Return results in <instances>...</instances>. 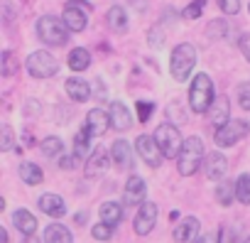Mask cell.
<instances>
[{
    "label": "cell",
    "instance_id": "1",
    "mask_svg": "<svg viewBox=\"0 0 250 243\" xmlns=\"http://www.w3.org/2000/svg\"><path fill=\"white\" fill-rule=\"evenodd\" d=\"M204 157H206V153H204L201 138H196V135L187 138L184 145H182V150H179V155H177V170H179V175L182 177L194 175L204 165Z\"/></svg>",
    "mask_w": 250,
    "mask_h": 243
},
{
    "label": "cell",
    "instance_id": "2",
    "mask_svg": "<svg viewBox=\"0 0 250 243\" xmlns=\"http://www.w3.org/2000/svg\"><path fill=\"white\" fill-rule=\"evenodd\" d=\"M196 59H199V54H196V47H194V44H189V42L177 44L174 52H172V59H169V71H172V76H174L177 81H187V79L191 76L194 66H196Z\"/></svg>",
    "mask_w": 250,
    "mask_h": 243
},
{
    "label": "cell",
    "instance_id": "3",
    "mask_svg": "<svg viewBox=\"0 0 250 243\" xmlns=\"http://www.w3.org/2000/svg\"><path fill=\"white\" fill-rule=\"evenodd\" d=\"M211 103H213V84L208 74H196L189 86V106L196 113H208Z\"/></svg>",
    "mask_w": 250,
    "mask_h": 243
},
{
    "label": "cell",
    "instance_id": "4",
    "mask_svg": "<svg viewBox=\"0 0 250 243\" xmlns=\"http://www.w3.org/2000/svg\"><path fill=\"white\" fill-rule=\"evenodd\" d=\"M37 35L44 44H54V47H62L69 42V27L64 25V20L52 18V15H44L37 20Z\"/></svg>",
    "mask_w": 250,
    "mask_h": 243
},
{
    "label": "cell",
    "instance_id": "5",
    "mask_svg": "<svg viewBox=\"0 0 250 243\" xmlns=\"http://www.w3.org/2000/svg\"><path fill=\"white\" fill-rule=\"evenodd\" d=\"M25 66H27L30 76H35V79H49V76H54L59 71V62L54 59V54H49L44 49L32 52L27 57V64Z\"/></svg>",
    "mask_w": 250,
    "mask_h": 243
},
{
    "label": "cell",
    "instance_id": "6",
    "mask_svg": "<svg viewBox=\"0 0 250 243\" xmlns=\"http://www.w3.org/2000/svg\"><path fill=\"white\" fill-rule=\"evenodd\" d=\"M155 140L160 143L165 157H174V160H177V155H179V150H182V145H184V140H182L177 126H172V123L160 126V128L155 131Z\"/></svg>",
    "mask_w": 250,
    "mask_h": 243
},
{
    "label": "cell",
    "instance_id": "7",
    "mask_svg": "<svg viewBox=\"0 0 250 243\" xmlns=\"http://www.w3.org/2000/svg\"><path fill=\"white\" fill-rule=\"evenodd\" d=\"M250 133V126L245 123V120H228L226 126H221V128H216V145H221V148H230V145H235L240 138H245Z\"/></svg>",
    "mask_w": 250,
    "mask_h": 243
},
{
    "label": "cell",
    "instance_id": "8",
    "mask_svg": "<svg viewBox=\"0 0 250 243\" xmlns=\"http://www.w3.org/2000/svg\"><path fill=\"white\" fill-rule=\"evenodd\" d=\"M135 148H138V155L145 160V165H150V167H160L162 165L165 153H162L160 143L155 140V135H140Z\"/></svg>",
    "mask_w": 250,
    "mask_h": 243
},
{
    "label": "cell",
    "instance_id": "9",
    "mask_svg": "<svg viewBox=\"0 0 250 243\" xmlns=\"http://www.w3.org/2000/svg\"><path fill=\"white\" fill-rule=\"evenodd\" d=\"M155 223H157V204L155 201H143V206H140V211H138V216L133 221L135 233L138 236H147L155 228Z\"/></svg>",
    "mask_w": 250,
    "mask_h": 243
},
{
    "label": "cell",
    "instance_id": "10",
    "mask_svg": "<svg viewBox=\"0 0 250 243\" xmlns=\"http://www.w3.org/2000/svg\"><path fill=\"white\" fill-rule=\"evenodd\" d=\"M108 165H110V155H108V150L105 148H96L93 153H91V157H86V167H83V175L88 177V179H96L98 175H103L105 170H108Z\"/></svg>",
    "mask_w": 250,
    "mask_h": 243
},
{
    "label": "cell",
    "instance_id": "11",
    "mask_svg": "<svg viewBox=\"0 0 250 243\" xmlns=\"http://www.w3.org/2000/svg\"><path fill=\"white\" fill-rule=\"evenodd\" d=\"M199 231H201L199 219H196V216H184V219L177 223L172 238H174L177 243H194V241L199 238Z\"/></svg>",
    "mask_w": 250,
    "mask_h": 243
},
{
    "label": "cell",
    "instance_id": "12",
    "mask_svg": "<svg viewBox=\"0 0 250 243\" xmlns=\"http://www.w3.org/2000/svg\"><path fill=\"white\" fill-rule=\"evenodd\" d=\"M226 170H228V160L221 155V153H208L206 157H204V172H206V177L208 179H213V182H221L223 177H226Z\"/></svg>",
    "mask_w": 250,
    "mask_h": 243
},
{
    "label": "cell",
    "instance_id": "13",
    "mask_svg": "<svg viewBox=\"0 0 250 243\" xmlns=\"http://www.w3.org/2000/svg\"><path fill=\"white\" fill-rule=\"evenodd\" d=\"M108 126H110V115L108 113H103L101 108L88 110V115H86V131L91 133V138H101L108 131Z\"/></svg>",
    "mask_w": 250,
    "mask_h": 243
},
{
    "label": "cell",
    "instance_id": "14",
    "mask_svg": "<svg viewBox=\"0 0 250 243\" xmlns=\"http://www.w3.org/2000/svg\"><path fill=\"white\" fill-rule=\"evenodd\" d=\"M108 115H110V126H113L115 131H128V128L133 126L130 110L125 108V103H120V101H113V103H110Z\"/></svg>",
    "mask_w": 250,
    "mask_h": 243
},
{
    "label": "cell",
    "instance_id": "15",
    "mask_svg": "<svg viewBox=\"0 0 250 243\" xmlns=\"http://www.w3.org/2000/svg\"><path fill=\"white\" fill-rule=\"evenodd\" d=\"M208 118H211V123H213L216 128L226 126L228 120H230V103H228L226 96L213 98V103H211V108H208Z\"/></svg>",
    "mask_w": 250,
    "mask_h": 243
},
{
    "label": "cell",
    "instance_id": "16",
    "mask_svg": "<svg viewBox=\"0 0 250 243\" xmlns=\"http://www.w3.org/2000/svg\"><path fill=\"white\" fill-rule=\"evenodd\" d=\"M62 20H64V25L69 27V32H83V30H86V25H88L86 13H83V10H79L76 5H66V8H64V13H62Z\"/></svg>",
    "mask_w": 250,
    "mask_h": 243
},
{
    "label": "cell",
    "instance_id": "17",
    "mask_svg": "<svg viewBox=\"0 0 250 243\" xmlns=\"http://www.w3.org/2000/svg\"><path fill=\"white\" fill-rule=\"evenodd\" d=\"M145 197H147V187H145L143 177H130L128 184H125V204H130V206L143 204Z\"/></svg>",
    "mask_w": 250,
    "mask_h": 243
},
{
    "label": "cell",
    "instance_id": "18",
    "mask_svg": "<svg viewBox=\"0 0 250 243\" xmlns=\"http://www.w3.org/2000/svg\"><path fill=\"white\" fill-rule=\"evenodd\" d=\"M110 155H113V162H115L118 170H130L133 167V150L125 140H115Z\"/></svg>",
    "mask_w": 250,
    "mask_h": 243
},
{
    "label": "cell",
    "instance_id": "19",
    "mask_svg": "<svg viewBox=\"0 0 250 243\" xmlns=\"http://www.w3.org/2000/svg\"><path fill=\"white\" fill-rule=\"evenodd\" d=\"M37 204H40V211H44L47 216L59 219V216L66 214V204H64V199L57 197V194H42Z\"/></svg>",
    "mask_w": 250,
    "mask_h": 243
},
{
    "label": "cell",
    "instance_id": "20",
    "mask_svg": "<svg viewBox=\"0 0 250 243\" xmlns=\"http://www.w3.org/2000/svg\"><path fill=\"white\" fill-rule=\"evenodd\" d=\"M13 223H15V228H18L20 233H25V236H35V231H37V219H35L27 209H18V211L13 214Z\"/></svg>",
    "mask_w": 250,
    "mask_h": 243
},
{
    "label": "cell",
    "instance_id": "21",
    "mask_svg": "<svg viewBox=\"0 0 250 243\" xmlns=\"http://www.w3.org/2000/svg\"><path fill=\"white\" fill-rule=\"evenodd\" d=\"M44 243H74V238L64 223H49L44 228Z\"/></svg>",
    "mask_w": 250,
    "mask_h": 243
},
{
    "label": "cell",
    "instance_id": "22",
    "mask_svg": "<svg viewBox=\"0 0 250 243\" xmlns=\"http://www.w3.org/2000/svg\"><path fill=\"white\" fill-rule=\"evenodd\" d=\"M66 93L74 98V101H79V103H83V101H88L91 98V86L83 81V79H66Z\"/></svg>",
    "mask_w": 250,
    "mask_h": 243
},
{
    "label": "cell",
    "instance_id": "23",
    "mask_svg": "<svg viewBox=\"0 0 250 243\" xmlns=\"http://www.w3.org/2000/svg\"><path fill=\"white\" fill-rule=\"evenodd\" d=\"M105 20H108V27H110L113 32H125V30H128V15H125V10H123L120 5H113V8L108 10Z\"/></svg>",
    "mask_w": 250,
    "mask_h": 243
},
{
    "label": "cell",
    "instance_id": "24",
    "mask_svg": "<svg viewBox=\"0 0 250 243\" xmlns=\"http://www.w3.org/2000/svg\"><path fill=\"white\" fill-rule=\"evenodd\" d=\"M69 66H71L74 71L88 69V66H91V54H88V49H83V47L71 49V52H69Z\"/></svg>",
    "mask_w": 250,
    "mask_h": 243
},
{
    "label": "cell",
    "instance_id": "25",
    "mask_svg": "<svg viewBox=\"0 0 250 243\" xmlns=\"http://www.w3.org/2000/svg\"><path fill=\"white\" fill-rule=\"evenodd\" d=\"M20 179H22L25 184H40V182L44 179V172H42L40 165H35V162H22V165H20Z\"/></svg>",
    "mask_w": 250,
    "mask_h": 243
},
{
    "label": "cell",
    "instance_id": "26",
    "mask_svg": "<svg viewBox=\"0 0 250 243\" xmlns=\"http://www.w3.org/2000/svg\"><path fill=\"white\" fill-rule=\"evenodd\" d=\"M88 140H91V133L86 131V126L74 135V160H83L86 153H88Z\"/></svg>",
    "mask_w": 250,
    "mask_h": 243
},
{
    "label": "cell",
    "instance_id": "27",
    "mask_svg": "<svg viewBox=\"0 0 250 243\" xmlns=\"http://www.w3.org/2000/svg\"><path fill=\"white\" fill-rule=\"evenodd\" d=\"M120 219H123V209H120L115 201H105V204L101 206V221H105V223H110V226H118Z\"/></svg>",
    "mask_w": 250,
    "mask_h": 243
},
{
    "label": "cell",
    "instance_id": "28",
    "mask_svg": "<svg viewBox=\"0 0 250 243\" xmlns=\"http://www.w3.org/2000/svg\"><path fill=\"white\" fill-rule=\"evenodd\" d=\"M235 197L240 204H250V175H240L235 182Z\"/></svg>",
    "mask_w": 250,
    "mask_h": 243
},
{
    "label": "cell",
    "instance_id": "29",
    "mask_svg": "<svg viewBox=\"0 0 250 243\" xmlns=\"http://www.w3.org/2000/svg\"><path fill=\"white\" fill-rule=\"evenodd\" d=\"M40 150L47 155V157H59L62 155V150H64V145H62V138H44L42 140V145H40Z\"/></svg>",
    "mask_w": 250,
    "mask_h": 243
},
{
    "label": "cell",
    "instance_id": "30",
    "mask_svg": "<svg viewBox=\"0 0 250 243\" xmlns=\"http://www.w3.org/2000/svg\"><path fill=\"white\" fill-rule=\"evenodd\" d=\"M18 71H20V62L15 59V54H13L10 49H5V52H3V76L10 79V76H15Z\"/></svg>",
    "mask_w": 250,
    "mask_h": 243
},
{
    "label": "cell",
    "instance_id": "31",
    "mask_svg": "<svg viewBox=\"0 0 250 243\" xmlns=\"http://www.w3.org/2000/svg\"><path fill=\"white\" fill-rule=\"evenodd\" d=\"M233 197H235V184H230V182H223V184L216 189V199H218V204H223V206H228V204L233 201Z\"/></svg>",
    "mask_w": 250,
    "mask_h": 243
},
{
    "label": "cell",
    "instance_id": "32",
    "mask_svg": "<svg viewBox=\"0 0 250 243\" xmlns=\"http://www.w3.org/2000/svg\"><path fill=\"white\" fill-rule=\"evenodd\" d=\"M204 8H206V0H194V3H189V5L182 10V18H184V20H196V18H201Z\"/></svg>",
    "mask_w": 250,
    "mask_h": 243
},
{
    "label": "cell",
    "instance_id": "33",
    "mask_svg": "<svg viewBox=\"0 0 250 243\" xmlns=\"http://www.w3.org/2000/svg\"><path fill=\"white\" fill-rule=\"evenodd\" d=\"M235 93H238V106H240L243 110H250V81L238 84Z\"/></svg>",
    "mask_w": 250,
    "mask_h": 243
},
{
    "label": "cell",
    "instance_id": "34",
    "mask_svg": "<svg viewBox=\"0 0 250 243\" xmlns=\"http://www.w3.org/2000/svg\"><path fill=\"white\" fill-rule=\"evenodd\" d=\"M13 145H15V133L10 126H3L0 128V150L8 153V150H13Z\"/></svg>",
    "mask_w": 250,
    "mask_h": 243
},
{
    "label": "cell",
    "instance_id": "35",
    "mask_svg": "<svg viewBox=\"0 0 250 243\" xmlns=\"http://www.w3.org/2000/svg\"><path fill=\"white\" fill-rule=\"evenodd\" d=\"M110 236H113V226H110V223L101 221V223L93 226V238H96V241H108Z\"/></svg>",
    "mask_w": 250,
    "mask_h": 243
},
{
    "label": "cell",
    "instance_id": "36",
    "mask_svg": "<svg viewBox=\"0 0 250 243\" xmlns=\"http://www.w3.org/2000/svg\"><path fill=\"white\" fill-rule=\"evenodd\" d=\"M152 110H155V106L150 101H138V120H140V123H147Z\"/></svg>",
    "mask_w": 250,
    "mask_h": 243
},
{
    "label": "cell",
    "instance_id": "37",
    "mask_svg": "<svg viewBox=\"0 0 250 243\" xmlns=\"http://www.w3.org/2000/svg\"><path fill=\"white\" fill-rule=\"evenodd\" d=\"M216 3L226 15H238V10H240V0H216Z\"/></svg>",
    "mask_w": 250,
    "mask_h": 243
},
{
    "label": "cell",
    "instance_id": "38",
    "mask_svg": "<svg viewBox=\"0 0 250 243\" xmlns=\"http://www.w3.org/2000/svg\"><path fill=\"white\" fill-rule=\"evenodd\" d=\"M167 115H169L172 120H177V123H184V120H187V113H184V108H182L179 103H172V106L167 108Z\"/></svg>",
    "mask_w": 250,
    "mask_h": 243
},
{
    "label": "cell",
    "instance_id": "39",
    "mask_svg": "<svg viewBox=\"0 0 250 243\" xmlns=\"http://www.w3.org/2000/svg\"><path fill=\"white\" fill-rule=\"evenodd\" d=\"M194 243H221V233L218 231H208V233H201Z\"/></svg>",
    "mask_w": 250,
    "mask_h": 243
},
{
    "label": "cell",
    "instance_id": "40",
    "mask_svg": "<svg viewBox=\"0 0 250 243\" xmlns=\"http://www.w3.org/2000/svg\"><path fill=\"white\" fill-rule=\"evenodd\" d=\"M238 47H240V52H243V57L250 62V35H243L240 40H238Z\"/></svg>",
    "mask_w": 250,
    "mask_h": 243
},
{
    "label": "cell",
    "instance_id": "41",
    "mask_svg": "<svg viewBox=\"0 0 250 243\" xmlns=\"http://www.w3.org/2000/svg\"><path fill=\"white\" fill-rule=\"evenodd\" d=\"M162 44H165V35H162L160 30H152V32H150V47H157V49H160Z\"/></svg>",
    "mask_w": 250,
    "mask_h": 243
},
{
    "label": "cell",
    "instance_id": "42",
    "mask_svg": "<svg viewBox=\"0 0 250 243\" xmlns=\"http://www.w3.org/2000/svg\"><path fill=\"white\" fill-rule=\"evenodd\" d=\"M59 165H62L64 170H69V167L74 165V160H69V155H59Z\"/></svg>",
    "mask_w": 250,
    "mask_h": 243
},
{
    "label": "cell",
    "instance_id": "43",
    "mask_svg": "<svg viewBox=\"0 0 250 243\" xmlns=\"http://www.w3.org/2000/svg\"><path fill=\"white\" fill-rule=\"evenodd\" d=\"M74 223H79V226H83V223H86V211H81V214H76V216H74Z\"/></svg>",
    "mask_w": 250,
    "mask_h": 243
},
{
    "label": "cell",
    "instance_id": "44",
    "mask_svg": "<svg viewBox=\"0 0 250 243\" xmlns=\"http://www.w3.org/2000/svg\"><path fill=\"white\" fill-rule=\"evenodd\" d=\"M0 243H8V231L0 228Z\"/></svg>",
    "mask_w": 250,
    "mask_h": 243
},
{
    "label": "cell",
    "instance_id": "45",
    "mask_svg": "<svg viewBox=\"0 0 250 243\" xmlns=\"http://www.w3.org/2000/svg\"><path fill=\"white\" fill-rule=\"evenodd\" d=\"M25 243H40V241H37L35 236H27V241H25Z\"/></svg>",
    "mask_w": 250,
    "mask_h": 243
},
{
    "label": "cell",
    "instance_id": "46",
    "mask_svg": "<svg viewBox=\"0 0 250 243\" xmlns=\"http://www.w3.org/2000/svg\"><path fill=\"white\" fill-rule=\"evenodd\" d=\"M243 243H250V238H245V241H243Z\"/></svg>",
    "mask_w": 250,
    "mask_h": 243
}]
</instances>
